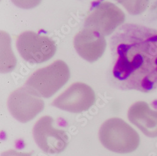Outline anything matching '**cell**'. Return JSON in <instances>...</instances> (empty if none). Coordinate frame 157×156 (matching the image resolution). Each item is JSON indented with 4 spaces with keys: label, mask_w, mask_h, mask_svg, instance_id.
Segmentation results:
<instances>
[{
    "label": "cell",
    "mask_w": 157,
    "mask_h": 156,
    "mask_svg": "<svg viewBox=\"0 0 157 156\" xmlns=\"http://www.w3.org/2000/svg\"><path fill=\"white\" fill-rule=\"evenodd\" d=\"M113 84L144 93L157 89V29L126 23L110 40Z\"/></svg>",
    "instance_id": "6da1fadb"
},
{
    "label": "cell",
    "mask_w": 157,
    "mask_h": 156,
    "mask_svg": "<svg viewBox=\"0 0 157 156\" xmlns=\"http://www.w3.org/2000/svg\"><path fill=\"white\" fill-rule=\"evenodd\" d=\"M99 139L108 150L118 154H128L136 150L140 138L135 130L120 118L113 117L100 127Z\"/></svg>",
    "instance_id": "7a4b0ae2"
},
{
    "label": "cell",
    "mask_w": 157,
    "mask_h": 156,
    "mask_svg": "<svg viewBox=\"0 0 157 156\" xmlns=\"http://www.w3.org/2000/svg\"><path fill=\"white\" fill-rule=\"evenodd\" d=\"M70 70L63 61L57 60L34 72L24 86L41 98H50L69 81Z\"/></svg>",
    "instance_id": "3957f363"
},
{
    "label": "cell",
    "mask_w": 157,
    "mask_h": 156,
    "mask_svg": "<svg viewBox=\"0 0 157 156\" xmlns=\"http://www.w3.org/2000/svg\"><path fill=\"white\" fill-rule=\"evenodd\" d=\"M17 48L21 58L31 63H42L54 57L56 51L54 42L47 36L27 31L17 38Z\"/></svg>",
    "instance_id": "277c9868"
},
{
    "label": "cell",
    "mask_w": 157,
    "mask_h": 156,
    "mask_svg": "<svg viewBox=\"0 0 157 156\" xmlns=\"http://www.w3.org/2000/svg\"><path fill=\"white\" fill-rule=\"evenodd\" d=\"M54 119L49 115L42 117L35 124L33 136L36 145L47 154L63 152L68 146L69 137L63 130L54 126Z\"/></svg>",
    "instance_id": "5b68a950"
},
{
    "label": "cell",
    "mask_w": 157,
    "mask_h": 156,
    "mask_svg": "<svg viewBox=\"0 0 157 156\" xmlns=\"http://www.w3.org/2000/svg\"><path fill=\"white\" fill-rule=\"evenodd\" d=\"M8 109L18 121L27 123L33 120L44 109L45 103L27 87H20L12 92L8 98Z\"/></svg>",
    "instance_id": "8992f818"
},
{
    "label": "cell",
    "mask_w": 157,
    "mask_h": 156,
    "mask_svg": "<svg viewBox=\"0 0 157 156\" xmlns=\"http://www.w3.org/2000/svg\"><path fill=\"white\" fill-rule=\"evenodd\" d=\"M125 20L124 12L114 4L103 2L86 18L84 28L94 30L104 36L112 34Z\"/></svg>",
    "instance_id": "52a82bcc"
},
{
    "label": "cell",
    "mask_w": 157,
    "mask_h": 156,
    "mask_svg": "<svg viewBox=\"0 0 157 156\" xmlns=\"http://www.w3.org/2000/svg\"><path fill=\"white\" fill-rule=\"evenodd\" d=\"M95 102L93 89L84 83L76 82L56 98L52 106L64 111L78 113L89 110Z\"/></svg>",
    "instance_id": "ba28073f"
},
{
    "label": "cell",
    "mask_w": 157,
    "mask_h": 156,
    "mask_svg": "<svg viewBox=\"0 0 157 156\" xmlns=\"http://www.w3.org/2000/svg\"><path fill=\"white\" fill-rule=\"evenodd\" d=\"M74 46L83 59L89 62H94L104 54L106 41L104 36L99 32L84 28L75 35Z\"/></svg>",
    "instance_id": "9c48e42d"
},
{
    "label": "cell",
    "mask_w": 157,
    "mask_h": 156,
    "mask_svg": "<svg viewBox=\"0 0 157 156\" xmlns=\"http://www.w3.org/2000/svg\"><path fill=\"white\" fill-rule=\"evenodd\" d=\"M128 118L146 136L157 137V110L151 109L147 102L139 101L131 106Z\"/></svg>",
    "instance_id": "30bf717a"
},
{
    "label": "cell",
    "mask_w": 157,
    "mask_h": 156,
    "mask_svg": "<svg viewBox=\"0 0 157 156\" xmlns=\"http://www.w3.org/2000/svg\"><path fill=\"white\" fill-rule=\"evenodd\" d=\"M121 5L132 15H138L148 6L150 0H114Z\"/></svg>",
    "instance_id": "8fae6325"
},
{
    "label": "cell",
    "mask_w": 157,
    "mask_h": 156,
    "mask_svg": "<svg viewBox=\"0 0 157 156\" xmlns=\"http://www.w3.org/2000/svg\"><path fill=\"white\" fill-rule=\"evenodd\" d=\"M17 6L22 9H32L40 3L42 0H11Z\"/></svg>",
    "instance_id": "7c38bea8"
},
{
    "label": "cell",
    "mask_w": 157,
    "mask_h": 156,
    "mask_svg": "<svg viewBox=\"0 0 157 156\" xmlns=\"http://www.w3.org/2000/svg\"><path fill=\"white\" fill-rule=\"evenodd\" d=\"M33 152H18L15 150H8L2 153L1 156H32Z\"/></svg>",
    "instance_id": "4fadbf2b"
}]
</instances>
